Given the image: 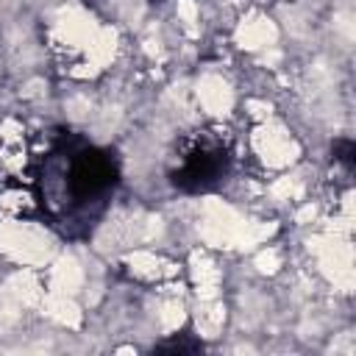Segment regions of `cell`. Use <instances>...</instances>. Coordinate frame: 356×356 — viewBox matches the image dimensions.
Returning <instances> with one entry per match:
<instances>
[{
    "mask_svg": "<svg viewBox=\"0 0 356 356\" xmlns=\"http://www.w3.org/2000/svg\"><path fill=\"white\" fill-rule=\"evenodd\" d=\"M353 156H356V147H353L350 139H337V142H334V161H339L348 172L353 170V161H356Z\"/></svg>",
    "mask_w": 356,
    "mask_h": 356,
    "instance_id": "cell-3",
    "label": "cell"
},
{
    "mask_svg": "<svg viewBox=\"0 0 356 356\" xmlns=\"http://www.w3.org/2000/svg\"><path fill=\"white\" fill-rule=\"evenodd\" d=\"M33 206L64 236H86L120 186V164L111 150L58 128L31 156Z\"/></svg>",
    "mask_w": 356,
    "mask_h": 356,
    "instance_id": "cell-1",
    "label": "cell"
},
{
    "mask_svg": "<svg viewBox=\"0 0 356 356\" xmlns=\"http://www.w3.org/2000/svg\"><path fill=\"white\" fill-rule=\"evenodd\" d=\"M159 350H178V353H195V350H203V342H197V339H186V334H181V337H175V339H170V342H161L159 345Z\"/></svg>",
    "mask_w": 356,
    "mask_h": 356,
    "instance_id": "cell-4",
    "label": "cell"
},
{
    "mask_svg": "<svg viewBox=\"0 0 356 356\" xmlns=\"http://www.w3.org/2000/svg\"><path fill=\"white\" fill-rule=\"evenodd\" d=\"M234 170V145L222 128H195L178 136L170 159V184L186 195H206L225 184Z\"/></svg>",
    "mask_w": 356,
    "mask_h": 356,
    "instance_id": "cell-2",
    "label": "cell"
}]
</instances>
